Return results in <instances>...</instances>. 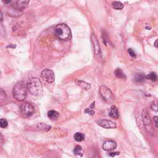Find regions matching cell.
Here are the masks:
<instances>
[{
	"label": "cell",
	"mask_w": 158,
	"mask_h": 158,
	"mask_svg": "<svg viewBox=\"0 0 158 158\" xmlns=\"http://www.w3.org/2000/svg\"><path fill=\"white\" fill-rule=\"evenodd\" d=\"M27 89L30 93L33 96H38L43 93V86L39 78L32 77L29 79L27 82Z\"/></svg>",
	"instance_id": "1"
},
{
	"label": "cell",
	"mask_w": 158,
	"mask_h": 158,
	"mask_svg": "<svg viewBox=\"0 0 158 158\" xmlns=\"http://www.w3.org/2000/svg\"><path fill=\"white\" fill-rule=\"evenodd\" d=\"M27 86L22 82H17L12 90V95L17 100L24 101L27 96Z\"/></svg>",
	"instance_id": "2"
},
{
	"label": "cell",
	"mask_w": 158,
	"mask_h": 158,
	"mask_svg": "<svg viewBox=\"0 0 158 158\" xmlns=\"http://www.w3.org/2000/svg\"><path fill=\"white\" fill-rule=\"evenodd\" d=\"M56 35L63 40H67L71 38L72 33L69 26L65 24H59L55 28Z\"/></svg>",
	"instance_id": "3"
},
{
	"label": "cell",
	"mask_w": 158,
	"mask_h": 158,
	"mask_svg": "<svg viewBox=\"0 0 158 158\" xmlns=\"http://www.w3.org/2000/svg\"><path fill=\"white\" fill-rule=\"evenodd\" d=\"M99 93L103 99L107 102L111 103L113 101L114 99L112 91L106 85H101L100 86Z\"/></svg>",
	"instance_id": "4"
},
{
	"label": "cell",
	"mask_w": 158,
	"mask_h": 158,
	"mask_svg": "<svg viewBox=\"0 0 158 158\" xmlns=\"http://www.w3.org/2000/svg\"><path fill=\"white\" fill-rule=\"evenodd\" d=\"M142 117H143V124L145 127L146 130L150 133H152L153 129L152 127V122H151V118L150 117V114H149L148 112L144 109L143 111L142 114Z\"/></svg>",
	"instance_id": "5"
},
{
	"label": "cell",
	"mask_w": 158,
	"mask_h": 158,
	"mask_svg": "<svg viewBox=\"0 0 158 158\" xmlns=\"http://www.w3.org/2000/svg\"><path fill=\"white\" fill-rule=\"evenodd\" d=\"M35 111L34 107L30 103H24L21 105L20 112L25 117H29L32 116Z\"/></svg>",
	"instance_id": "6"
},
{
	"label": "cell",
	"mask_w": 158,
	"mask_h": 158,
	"mask_svg": "<svg viewBox=\"0 0 158 158\" xmlns=\"http://www.w3.org/2000/svg\"><path fill=\"white\" fill-rule=\"evenodd\" d=\"M41 77L44 80L48 83H52L55 80V75L53 71L50 69H45L41 72Z\"/></svg>",
	"instance_id": "7"
},
{
	"label": "cell",
	"mask_w": 158,
	"mask_h": 158,
	"mask_svg": "<svg viewBox=\"0 0 158 158\" xmlns=\"http://www.w3.org/2000/svg\"><path fill=\"white\" fill-rule=\"evenodd\" d=\"M97 124L103 128L106 129H116L117 127V125L115 122L107 119H100L97 121Z\"/></svg>",
	"instance_id": "8"
},
{
	"label": "cell",
	"mask_w": 158,
	"mask_h": 158,
	"mask_svg": "<svg viewBox=\"0 0 158 158\" xmlns=\"http://www.w3.org/2000/svg\"><path fill=\"white\" fill-rule=\"evenodd\" d=\"M91 40L92 44H93V48H94V52L96 55H100L101 54V48L100 45L99 43V41L96 37V36L94 33L91 35Z\"/></svg>",
	"instance_id": "9"
},
{
	"label": "cell",
	"mask_w": 158,
	"mask_h": 158,
	"mask_svg": "<svg viewBox=\"0 0 158 158\" xmlns=\"http://www.w3.org/2000/svg\"><path fill=\"white\" fill-rule=\"evenodd\" d=\"M117 148V143L114 140H108L105 141L103 144V149L105 151H109L115 150Z\"/></svg>",
	"instance_id": "10"
},
{
	"label": "cell",
	"mask_w": 158,
	"mask_h": 158,
	"mask_svg": "<svg viewBox=\"0 0 158 158\" xmlns=\"http://www.w3.org/2000/svg\"><path fill=\"white\" fill-rule=\"evenodd\" d=\"M29 3V1H18L15 3L16 9L19 11H22L27 7Z\"/></svg>",
	"instance_id": "11"
},
{
	"label": "cell",
	"mask_w": 158,
	"mask_h": 158,
	"mask_svg": "<svg viewBox=\"0 0 158 158\" xmlns=\"http://www.w3.org/2000/svg\"><path fill=\"white\" fill-rule=\"evenodd\" d=\"M76 84L79 86L80 87H81L82 89H83V90H89L91 89V84L89 83H87L85 81L83 80H77L76 81Z\"/></svg>",
	"instance_id": "12"
},
{
	"label": "cell",
	"mask_w": 158,
	"mask_h": 158,
	"mask_svg": "<svg viewBox=\"0 0 158 158\" xmlns=\"http://www.w3.org/2000/svg\"><path fill=\"white\" fill-rule=\"evenodd\" d=\"M109 115L111 117L115 118V119H117V118L119 117V113H118V111L117 108L113 105L111 108L110 112L109 113Z\"/></svg>",
	"instance_id": "13"
},
{
	"label": "cell",
	"mask_w": 158,
	"mask_h": 158,
	"mask_svg": "<svg viewBox=\"0 0 158 158\" xmlns=\"http://www.w3.org/2000/svg\"><path fill=\"white\" fill-rule=\"evenodd\" d=\"M48 117L51 121H56L59 117V114L54 110H51L48 112Z\"/></svg>",
	"instance_id": "14"
},
{
	"label": "cell",
	"mask_w": 158,
	"mask_h": 158,
	"mask_svg": "<svg viewBox=\"0 0 158 158\" xmlns=\"http://www.w3.org/2000/svg\"><path fill=\"white\" fill-rule=\"evenodd\" d=\"M114 74H115V76L117 78H121V79H126V76L125 75V74L119 68L116 69L115 70Z\"/></svg>",
	"instance_id": "15"
},
{
	"label": "cell",
	"mask_w": 158,
	"mask_h": 158,
	"mask_svg": "<svg viewBox=\"0 0 158 158\" xmlns=\"http://www.w3.org/2000/svg\"><path fill=\"white\" fill-rule=\"evenodd\" d=\"M146 79V76L143 73L137 74L135 76L134 80L137 82H142Z\"/></svg>",
	"instance_id": "16"
},
{
	"label": "cell",
	"mask_w": 158,
	"mask_h": 158,
	"mask_svg": "<svg viewBox=\"0 0 158 158\" xmlns=\"http://www.w3.org/2000/svg\"><path fill=\"white\" fill-rule=\"evenodd\" d=\"M37 128L42 131H46L50 130L51 129V127L50 125H48L45 124H43V123H40V124L37 125Z\"/></svg>",
	"instance_id": "17"
},
{
	"label": "cell",
	"mask_w": 158,
	"mask_h": 158,
	"mask_svg": "<svg viewBox=\"0 0 158 158\" xmlns=\"http://www.w3.org/2000/svg\"><path fill=\"white\" fill-rule=\"evenodd\" d=\"M74 139L76 142H81L85 140V135L80 132H77L74 136Z\"/></svg>",
	"instance_id": "18"
},
{
	"label": "cell",
	"mask_w": 158,
	"mask_h": 158,
	"mask_svg": "<svg viewBox=\"0 0 158 158\" xmlns=\"http://www.w3.org/2000/svg\"><path fill=\"white\" fill-rule=\"evenodd\" d=\"M112 6L114 9H115V10H121L124 7V4L122 3L121 1L113 2L112 4Z\"/></svg>",
	"instance_id": "19"
},
{
	"label": "cell",
	"mask_w": 158,
	"mask_h": 158,
	"mask_svg": "<svg viewBox=\"0 0 158 158\" xmlns=\"http://www.w3.org/2000/svg\"><path fill=\"white\" fill-rule=\"evenodd\" d=\"M146 79H149V80L153 82H155L157 80V77L155 72H151L150 74H148V75L146 76Z\"/></svg>",
	"instance_id": "20"
},
{
	"label": "cell",
	"mask_w": 158,
	"mask_h": 158,
	"mask_svg": "<svg viewBox=\"0 0 158 158\" xmlns=\"http://www.w3.org/2000/svg\"><path fill=\"white\" fill-rule=\"evenodd\" d=\"M82 150V147L80 146H79V145H77L75 148H74V155H79V156H82L83 155L81 153Z\"/></svg>",
	"instance_id": "21"
},
{
	"label": "cell",
	"mask_w": 158,
	"mask_h": 158,
	"mask_svg": "<svg viewBox=\"0 0 158 158\" xmlns=\"http://www.w3.org/2000/svg\"><path fill=\"white\" fill-rule=\"evenodd\" d=\"M8 125V122L5 118H1L0 120V127L2 129H5Z\"/></svg>",
	"instance_id": "22"
},
{
	"label": "cell",
	"mask_w": 158,
	"mask_h": 158,
	"mask_svg": "<svg viewBox=\"0 0 158 158\" xmlns=\"http://www.w3.org/2000/svg\"><path fill=\"white\" fill-rule=\"evenodd\" d=\"M151 108L153 111H155L156 112H158V101H157V100L154 101H153L151 104Z\"/></svg>",
	"instance_id": "23"
},
{
	"label": "cell",
	"mask_w": 158,
	"mask_h": 158,
	"mask_svg": "<svg viewBox=\"0 0 158 158\" xmlns=\"http://www.w3.org/2000/svg\"><path fill=\"white\" fill-rule=\"evenodd\" d=\"M90 158H100L98 152L96 151H92L91 153H89Z\"/></svg>",
	"instance_id": "24"
},
{
	"label": "cell",
	"mask_w": 158,
	"mask_h": 158,
	"mask_svg": "<svg viewBox=\"0 0 158 158\" xmlns=\"http://www.w3.org/2000/svg\"><path fill=\"white\" fill-rule=\"evenodd\" d=\"M85 112L88 114H90L91 116H93L95 114V111L90 108H86L85 111Z\"/></svg>",
	"instance_id": "25"
},
{
	"label": "cell",
	"mask_w": 158,
	"mask_h": 158,
	"mask_svg": "<svg viewBox=\"0 0 158 158\" xmlns=\"http://www.w3.org/2000/svg\"><path fill=\"white\" fill-rule=\"evenodd\" d=\"M128 52H129V54L131 57H132V58H136V54H135V52H134V51L132 49L129 48V49H128Z\"/></svg>",
	"instance_id": "26"
},
{
	"label": "cell",
	"mask_w": 158,
	"mask_h": 158,
	"mask_svg": "<svg viewBox=\"0 0 158 158\" xmlns=\"http://www.w3.org/2000/svg\"><path fill=\"white\" fill-rule=\"evenodd\" d=\"M153 121H155L156 127V128H158V116H155L153 117Z\"/></svg>",
	"instance_id": "27"
},
{
	"label": "cell",
	"mask_w": 158,
	"mask_h": 158,
	"mask_svg": "<svg viewBox=\"0 0 158 158\" xmlns=\"http://www.w3.org/2000/svg\"><path fill=\"white\" fill-rule=\"evenodd\" d=\"M120 153L118 152H115V153H109V156H111V157H114L115 156H117V155H119Z\"/></svg>",
	"instance_id": "28"
},
{
	"label": "cell",
	"mask_w": 158,
	"mask_h": 158,
	"mask_svg": "<svg viewBox=\"0 0 158 158\" xmlns=\"http://www.w3.org/2000/svg\"><path fill=\"white\" fill-rule=\"evenodd\" d=\"M154 45H155V47H156V48H158V39H157L155 41V43H154Z\"/></svg>",
	"instance_id": "29"
},
{
	"label": "cell",
	"mask_w": 158,
	"mask_h": 158,
	"mask_svg": "<svg viewBox=\"0 0 158 158\" xmlns=\"http://www.w3.org/2000/svg\"><path fill=\"white\" fill-rule=\"evenodd\" d=\"M3 13H2V12L1 11V21H3Z\"/></svg>",
	"instance_id": "30"
},
{
	"label": "cell",
	"mask_w": 158,
	"mask_h": 158,
	"mask_svg": "<svg viewBox=\"0 0 158 158\" xmlns=\"http://www.w3.org/2000/svg\"><path fill=\"white\" fill-rule=\"evenodd\" d=\"M4 3H6V4H7V3H10L11 2V1H3Z\"/></svg>",
	"instance_id": "31"
},
{
	"label": "cell",
	"mask_w": 158,
	"mask_h": 158,
	"mask_svg": "<svg viewBox=\"0 0 158 158\" xmlns=\"http://www.w3.org/2000/svg\"><path fill=\"white\" fill-rule=\"evenodd\" d=\"M146 29L147 30H150V29H151V27H148V26H146Z\"/></svg>",
	"instance_id": "32"
}]
</instances>
